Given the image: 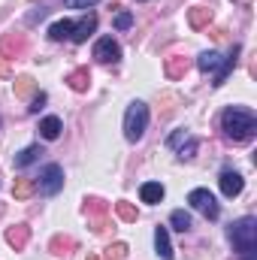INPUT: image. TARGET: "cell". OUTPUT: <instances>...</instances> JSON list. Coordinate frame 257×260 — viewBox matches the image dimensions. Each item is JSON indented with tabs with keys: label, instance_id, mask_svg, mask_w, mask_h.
Returning <instances> with one entry per match:
<instances>
[{
	"label": "cell",
	"instance_id": "cell-1",
	"mask_svg": "<svg viewBox=\"0 0 257 260\" xmlns=\"http://www.w3.org/2000/svg\"><path fill=\"white\" fill-rule=\"evenodd\" d=\"M221 130L233 142H245L257 133V115L245 106H227L224 115H221Z\"/></svg>",
	"mask_w": 257,
	"mask_h": 260
},
{
	"label": "cell",
	"instance_id": "cell-2",
	"mask_svg": "<svg viewBox=\"0 0 257 260\" xmlns=\"http://www.w3.org/2000/svg\"><path fill=\"white\" fill-rule=\"evenodd\" d=\"M230 242H233V248L236 251H242V254H254L257 248V221L254 218H239L236 224H230Z\"/></svg>",
	"mask_w": 257,
	"mask_h": 260
},
{
	"label": "cell",
	"instance_id": "cell-3",
	"mask_svg": "<svg viewBox=\"0 0 257 260\" xmlns=\"http://www.w3.org/2000/svg\"><path fill=\"white\" fill-rule=\"evenodd\" d=\"M145 127H148V106L136 100V103H130L127 112H124V136L130 142H136V139H142Z\"/></svg>",
	"mask_w": 257,
	"mask_h": 260
},
{
	"label": "cell",
	"instance_id": "cell-4",
	"mask_svg": "<svg viewBox=\"0 0 257 260\" xmlns=\"http://www.w3.org/2000/svg\"><path fill=\"white\" fill-rule=\"evenodd\" d=\"M64 188V170L58 164H49L43 173H40V182H37V191L43 197H55Z\"/></svg>",
	"mask_w": 257,
	"mask_h": 260
},
{
	"label": "cell",
	"instance_id": "cell-5",
	"mask_svg": "<svg viewBox=\"0 0 257 260\" xmlns=\"http://www.w3.org/2000/svg\"><path fill=\"white\" fill-rule=\"evenodd\" d=\"M188 203H191L200 215H206V218H218V200L209 194L206 188H194L191 194H188Z\"/></svg>",
	"mask_w": 257,
	"mask_h": 260
},
{
	"label": "cell",
	"instance_id": "cell-6",
	"mask_svg": "<svg viewBox=\"0 0 257 260\" xmlns=\"http://www.w3.org/2000/svg\"><path fill=\"white\" fill-rule=\"evenodd\" d=\"M94 58H97L100 64H115V61L121 58V46H118L112 37H103V40H97V46H94Z\"/></svg>",
	"mask_w": 257,
	"mask_h": 260
},
{
	"label": "cell",
	"instance_id": "cell-7",
	"mask_svg": "<svg viewBox=\"0 0 257 260\" xmlns=\"http://www.w3.org/2000/svg\"><path fill=\"white\" fill-rule=\"evenodd\" d=\"M24 34H6L3 40H0V58L3 61H9V58H21L24 55Z\"/></svg>",
	"mask_w": 257,
	"mask_h": 260
},
{
	"label": "cell",
	"instance_id": "cell-8",
	"mask_svg": "<svg viewBox=\"0 0 257 260\" xmlns=\"http://www.w3.org/2000/svg\"><path fill=\"white\" fill-rule=\"evenodd\" d=\"M242 188H245V179L239 173H233V170H224L221 173V194L224 197H239Z\"/></svg>",
	"mask_w": 257,
	"mask_h": 260
},
{
	"label": "cell",
	"instance_id": "cell-9",
	"mask_svg": "<svg viewBox=\"0 0 257 260\" xmlns=\"http://www.w3.org/2000/svg\"><path fill=\"white\" fill-rule=\"evenodd\" d=\"M94 27H97V15H85L82 21H76V24H73L70 40H73V43H85V40L94 34Z\"/></svg>",
	"mask_w": 257,
	"mask_h": 260
},
{
	"label": "cell",
	"instance_id": "cell-10",
	"mask_svg": "<svg viewBox=\"0 0 257 260\" xmlns=\"http://www.w3.org/2000/svg\"><path fill=\"white\" fill-rule=\"evenodd\" d=\"M27 239H30V227H27V224H15V227H6V242H9L15 251H21V248L27 245Z\"/></svg>",
	"mask_w": 257,
	"mask_h": 260
},
{
	"label": "cell",
	"instance_id": "cell-11",
	"mask_svg": "<svg viewBox=\"0 0 257 260\" xmlns=\"http://www.w3.org/2000/svg\"><path fill=\"white\" fill-rule=\"evenodd\" d=\"M67 85H70L76 94H85V91L91 88V73H88V67H79V70H73V73L67 76Z\"/></svg>",
	"mask_w": 257,
	"mask_h": 260
},
{
	"label": "cell",
	"instance_id": "cell-12",
	"mask_svg": "<svg viewBox=\"0 0 257 260\" xmlns=\"http://www.w3.org/2000/svg\"><path fill=\"white\" fill-rule=\"evenodd\" d=\"M188 24H191L194 30L209 27V24H212V9H206V6H194V9H188Z\"/></svg>",
	"mask_w": 257,
	"mask_h": 260
},
{
	"label": "cell",
	"instance_id": "cell-13",
	"mask_svg": "<svg viewBox=\"0 0 257 260\" xmlns=\"http://www.w3.org/2000/svg\"><path fill=\"white\" fill-rule=\"evenodd\" d=\"M164 185L160 182H145L142 188H139V197H142V203H148V206H157L160 200H164Z\"/></svg>",
	"mask_w": 257,
	"mask_h": 260
},
{
	"label": "cell",
	"instance_id": "cell-14",
	"mask_svg": "<svg viewBox=\"0 0 257 260\" xmlns=\"http://www.w3.org/2000/svg\"><path fill=\"white\" fill-rule=\"evenodd\" d=\"M236 61H239V46L233 49V55H227V58L221 61V67H218V76H215V82H212L215 88H221V85L227 82V76L233 73V67H236Z\"/></svg>",
	"mask_w": 257,
	"mask_h": 260
},
{
	"label": "cell",
	"instance_id": "cell-15",
	"mask_svg": "<svg viewBox=\"0 0 257 260\" xmlns=\"http://www.w3.org/2000/svg\"><path fill=\"white\" fill-rule=\"evenodd\" d=\"M154 248H157V254L164 260H173V245H170L167 227H157V230H154Z\"/></svg>",
	"mask_w": 257,
	"mask_h": 260
},
{
	"label": "cell",
	"instance_id": "cell-16",
	"mask_svg": "<svg viewBox=\"0 0 257 260\" xmlns=\"http://www.w3.org/2000/svg\"><path fill=\"white\" fill-rule=\"evenodd\" d=\"M164 70H167V76H170V79H182V76L188 73V61H185L182 55H170V58H167V64H164Z\"/></svg>",
	"mask_w": 257,
	"mask_h": 260
},
{
	"label": "cell",
	"instance_id": "cell-17",
	"mask_svg": "<svg viewBox=\"0 0 257 260\" xmlns=\"http://www.w3.org/2000/svg\"><path fill=\"white\" fill-rule=\"evenodd\" d=\"M61 130H64V124H61V118H58V115H49V118H43V121H40V133H43V139H58V136H61Z\"/></svg>",
	"mask_w": 257,
	"mask_h": 260
},
{
	"label": "cell",
	"instance_id": "cell-18",
	"mask_svg": "<svg viewBox=\"0 0 257 260\" xmlns=\"http://www.w3.org/2000/svg\"><path fill=\"white\" fill-rule=\"evenodd\" d=\"M40 154H46L40 145H27L24 151H18V154H15V167H18V170H21V167H30L34 160H40Z\"/></svg>",
	"mask_w": 257,
	"mask_h": 260
},
{
	"label": "cell",
	"instance_id": "cell-19",
	"mask_svg": "<svg viewBox=\"0 0 257 260\" xmlns=\"http://www.w3.org/2000/svg\"><path fill=\"white\" fill-rule=\"evenodd\" d=\"M49 248H52V254H58V257H64V254H70V251L76 248V239H73V236H55Z\"/></svg>",
	"mask_w": 257,
	"mask_h": 260
},
{
	"label": "cell",
	"instance_id": "cell-20",
	"mask_svg": "<svg viewBox=\"0 0 257 260\" xmlns=\"http://www.w3.org/2000/svg\"><path fill=\"white\" fill-rule=\"evenodd\" d=\"M221 61H224V58H221L218 52H203V55L197 58V67H200L203 73H212V70H218V67H221Z\"/></svg>",
	"mask_w": 257,
	"mask_h": 260
},
{
	"label": "cell",
	"instance_id": "cell-21",
	"mask_svg": "<svg viewBox=\"0 0 257 260\" xmlns=\"http://www.w3.org/2000/svg\"><path fill=\"white\" fill-rule=\"evenodd\" d=\"M85 212H88V218H103V215L109 212V206H106L100 197H88V200H85Z\"/></svg>",
	"mask_w": 257,
	"mask_h": 260
},
{
	"label": "cell",
	"instance_id": "cell-22",
	"mask_svg": "<svg viewBox=\"0 0 257 260\" xmlns=\"http://www.w3.org/2000/svg\"><path fill=\"white\" fill-rule=\"evenodd\" d=\"M170 224H173V230H179V233H188V230H191V215H188L185 209H176V212L170 215Z\"/></svg>",
	"mask_w": 257,
	"mask_h": 260
},
{
	"label": "cell",
	"instance_id": "cell-23",
	"mask_svg": "<svg viewBox=\"0 0 257 260\" xmlns=\"http://www.w3.org/2000/svg\"><path fill=\"white\" fill-rule=\"evenodd\" d=\"M70 34H73V21H70V18H61V21H55V24L49 27V37H52L55 43H58V40H67Z\"/></svg>",
	"mask_w": 257,
	"mask_h": 260
},
{
	"label": "cell",
	"instance_id": "cell-24",
	"mask_svg": "<svg viewBox=\"0 0 257 260\" xmlns=\"http://www.w3.org/2000/svg\"><path fill=\"white\" fill-rule=\"evenodd\" d=\"M34 191H37V182L34 179H15V188H12L15 200H27Z\"/></svg>",
	"mask_w": 257,
	"mask_h": 260
},
{
	"label": "cell",
	"instance_id": "cell-25",
	"mask_svg": "<svg viewBox=\"0 0 257 260\" xmlns=\"http://www.w3.org/2000/svg\"><path fill=\"white\" fill-rule=\"evenodd\" d=\"M30 94H37V82L30 76H18L15 79V97H30Z\"/></svg>",
	"mask_w": 257,
	"mask_h": 260
},
{
	"label": "cell",
	"instance_id": "cell-26",
	"mask_svg": "<svg viewBox=\"0 0 257 260\" xmlns=\"http://www.w3.org/2000/svg\"><path fill=\"white\" fill-rule=\"evenodd\" d=\"M115 212H118V218H121V221H127V224H133V221L139 218L136 206H133V203H127V200H118V203H115Z\"/></svg>",
	"mask_w": 257,
	"mask_h": 260
},
{
	"label": "cell",
	"instance_id": "cell-27",
	"mask_svg": "<svg viewBox=\"0 0 257 260\" xmlns=\"http://www.w3.org/2000/svg\"><path fill=\"white\" fill-rule=\"evenodd\" d=\"M124 257H127V245L124 242H115V245L106 248V260H124Z\"/></svg>",
	"mask_w": 257,
	"mask_h": 260
},
{
	"label": "cell",
	"instance_id": "cell-28",
	"mask_svg": "<svg viewBox=\"0 0 257 260\" xmlns=\"http://www.w3.org/2000/svg\"><path fill=\"white\" fill-rule=\"evenodd\" d=\"M188 139H191V136H188L185 130H176V133L170 136V148H182V145H185Z\"/></svg>",
	"mask_w": 257,
	"mask_h": 260
},
{
	"label": "cell",
	"instance_id": "cell-29",
	"mask_svg": "<svg viewBox=\"0 0 257 260\" xmlns=\"http://www.w3.org/2000/svg\"><path fill=\"white\" fill-rule=\"evenodd\" d=\"M194 151H197V139L191 136V139L179 148V157H182V160H188V157H194Z\"/></svg>",
	"mask_w": 257,
	"mask_h": 260
},
{
	"label": "cell",
	"instance_id": "cell-30",
	"mask_svg": "<svg viewBox=\"0 0 257 260\" xmlns=\"http://www.w3.org/2000/svg\"><path fill=\"white\" fill-rule=\"evenodd\" d=\"M130 24H133V15H130V12H118V15H115V27H118V30H127Z\"/></svg>",
	"mask_w": 257,
	"mask_h": 260
},
{
	"label": "cell",
	"instance_id": "cell-31",
	"mask_svg": "<svg viewBox=\"0 0 257 260\" xmlns=\"http://www.w3.org/2000/svg\"><path fill=\"white\" fill-rule=\"evenodd\" d=\"M43 103H46V94L40 91V94L34 97V103H30V112H40V109H43Z\"/></svg>",
	"mask_w": 257,
	"mask_h": 260
},
{
	"label": "cell",
	"instance_id": "cell-32",
	"mask_svg": "<svg viewBox=\"0 0 257 260\" xmlns=\"http://www.w3.org/2000/svg\"><path fill=\"white\" fill-rule=\"evenodd\" d=\"M67 3H70L73 9H85V6H94L97 0H67Z\"/></svg>",
	"mask_w": 257,
	"mask_h": 260
},
{
	"label": "cell",
	"instance_id": "cell-33",
	"mask_svg": "<svg viewBox=\"0 0 257 260\" xmlns=\"http://www.w3.org/2000/svg\"><path fill=\"white\" fill-rule=\"evenodd\" d=\"M0 76H6V64H0Z\"/></svg>",
	"mask_w": 257,
	"mask_h": 260
},
{
	"label": "cell",
	"instance_id": "cell-34",
	"mask_svg": "<svg viewBox=\"0 0 257 260\" xmlns=\"http://www.w3.org/2000/svg\"><path fill=\"white\" fill-rule=\"evenodd\" d=\"M88 260H103V257H97V254H88Z\"/></svg>",
	"mask_w": 257,
	"mask_h": 260
},
{
	"label": "cell",
	"instance_id": "cell-35",
	"mask_svg": "<svg viewBox=\"0 0 257 260\" xmlns=\"http://www.w3.org/2000/svg\"><path fill=\"white\" fill-rule=\"evenodd\" d=\"M245 260H254V257H251V254H245Z\"/></svg>",
	"mask_w": 257,
	"mask_h": 260
}]
</instances>
